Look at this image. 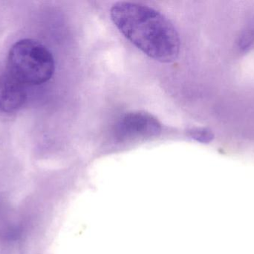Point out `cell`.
Returning a JSON list of instances; mask_svg holds the SVG:
<instances>
[{"label":"cell","mask_w":254,"mask_h":254,"mask_svg":"<svg viewBox=\"0 0 254 254\" xmlns=\"http://www.w3.org/2000/svg\"><path fill=\"white\" fill-rule=\"evenodd\" d=\"M110 14L121 33L149 58L170 63L179 56V34L161 12L140 3L119 1Z\"/></svg>","instance_id":"1"},{"label":"cell","mask_w":254,"mask_h":254,"mask_svg":"<svg viewBox=\"0 0 254 254\" xmlns=\"http://www.w3.org/2000/svg\"><path fill=\"white\" fill-rule=\"evenodd\" d=\"M7 67L10 76L22 85H43L52 79L55 70L52 52L33 39H23L12 46Z\"/></svg>","instance_id":"2"},{"label":"cell","mask_w":254,"mask_h":254,"mask_svg":"<svg viewBox=\"0 0 254 254\" xmlns=\"http://www.w3.org/2000/svg\"><path fill=\"white\" fill-rule=\"evenodd\" d=\"M161 131V123L150 113L131 112L119 121L116 137L122 141H134L157 137Z\"/></svg>","instance_id":"3"},{"label":"cell","mask_w":254,"mask_h":254,"mask_svg":"<svg viewBox=\"0 0 254 254\" xmlns=\"http://www.w3.org/2000/svg\"><path fill=\"white\" fill-rule=\"evenodd\" d=\"M26 92L23 85L11 76H0V113H11L23 106Z\"/></svg>","instance_id":"4"},{"label":"cell","mask_w":254,"mask_h":254,"mask_svg":"<svg viewBox=\"0 0 254 254\" xmlns=\"http://www.w3.org/2000/svg\"><path fill=\"white\" fill-rule=\"evenodd\" d=\"M190 136L194 140L201 143H208L213 138L211 133L204 128H195L189 131Z\"/></svg>","instance_id":"5"}]
</instances>
